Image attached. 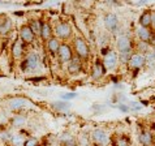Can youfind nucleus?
I'll return each instance as SVG.
<instances>
[{"instance_id":"nucleus-19","label":"nucleus","mask_w":155,"mask_h":146,"mask_svg":"<svg viewBox=\"0 0 155 146\" xmlns=\"http://www.w3.org/2000/svg\"><path fill=\"white\" fill-rule=\"evenodd\" d=\"M151 33H153L151 29H145V28L140 26V25L136 28L137 39L141 41V42H146V43H149V39H150V37H151Z\"/></svg>"},{"instance_id":"nucleus-34","label":"nucleus","mask_w":155,"mask_h":146,"mask_svg":"<svg viewBox=\"0 0 155 146\" xmlns=\"http://www.w3.org/2000/svg\"><path fill=\"white\" fill-rule=\"evenodd\" d=\"M153 54H154V56H155V48H154V51H153Z\"/></svg>"},{"instance_id":"nucleus-12","label":"nucleus","mask_w":155,"mask_h":146,"mask_svg":"<svg viewBox=\"0 0 155 146\" xmlns=\"http://www.w3.org/2000/svg\"><path fill=\"white\" fill-rule=\"evenodd\" d=\"M138 141L142 146H153L155 144V136L153 134L151 131L142 129L138 133Z\"/></svg>"},{"instance_id":"nucleus-11","label":"nucleus","mask_w":155,"mask_h":146,"mask_svg":"<svg viewBox=\"0 0 155 146\" xmlns=\"http://www.w3.org/2000/svg\"><path fill=\"white\" fill-rule=\"evenodd\" d=\"M106 73H107V71H106L104 65H103L102 60L97 59L95 63H94L93 67H91V77H93V80H95V81L102 80L103 77H104Z\"/></svg>"},{"instance_id":"nucleus-30","label":"nucleus","mask_w":155,"mask_h":146,"mask_svg":"<svg viewBox=\"0 0 155 146\" xmlns=\"http://www.w3.org/2000/svg\"><path fill=\"white\" fill-rule=\"evenodd\" d=\"M76 97H77V94H74V93H67V94H63V95H61L63 99H67V101H69V99H74Z\"/></svg>"},{"instance_id":"nucleus-25","label":"nucleus","mask_w":155,"mask_h":146,"mask_svg":"<svg viewBox=\"0 0 155 146\" xmlns=\"http://www.w3.org/2000/svg\"><path fill=\"white\" fill-rule=\"evenodd\" d=\"M115 146H132V140L127 134H120L116 138Z\"/></svg>"},{"instance_id":"nucleus-17","label":"nucleus","mask_w":155,"mask_h":146,"mask_svg":"<svg viewBox=\"0 0 155 146\" xmlns=\"http://www.w3.org/2000/svg\"><path fill=\"white\" fill-rule=\"evenodd\" d=\"M26 124H28V118L24 114H16L11 119V125L15 129H21V128L26 127Z\"/></svg>"},{"instance_id":"nucleus-13","label":"nucleus","mask_w":155,"mask_h":146,"mask_svg":"<svg viewBox=\"0 0 155 146\" xmlns=\"http://www.w3.org/2000/svg\"><path fill=\"white\" fill-rule=\"evenodd\" d=\"M145 55L138 54V52H133L130 59H129L128 65L133 68V69H141V68L145 67Z\"/></svg>"},{"instance_id":"nucleus-36","label":"nucleus","mask_w":155,"mask_h":146,"mask_svg":"<svg viewBox=\"0 0 155 146\" xmlns=\"http://www.w3.org/2000/svg\"><path fill=\"white\" fill-rule=\"evenodd\" d=\"M0 37H2V30H0Z\"/></svg>"},{"instance_id":"nucleus-32","label":"nucleus","mask_w":155,"mask_h":146,"mask_svg":"<svg viewBox=\"0 0 155 146\" xmlns=\"http://www.w3.org/2000/svg\"><path fill=\"white\" fill-rule=\"evenodd\" d=\"M117 107H119V110L124 111V112H128V111L130 110V108H129V106H128V105H124V103H120V105H119Z\"/></svg>"},{"instance_id":"nucleus-35","label":"nucleus","mask_w":155,"mask_h":146,"mask_svg":"<svg viewBox=\"0 0 155 146\" xmlns=\"http://www.w3.org/2000/svg\"><path fill=\"white\" fill-rule=\"evenodd\" d=\"M153 32H154V33H155V28H153Z\"/></svg>"},{"instance_id":"nucleus-2","label":"nucleus","mask_w":155,"mask_h":146,"mask_svg":"<svg viewBox=\"0 0 155 146\" xmlns=\"http://www.w3.org/2000/svg\"><path fill=\"white\" fill-rule=\"evenodd\" d=\"M116 51H117V55L134 52V43H133L132 38L125 34L116 37Z\"/></svg>"},{"instance_id":"nucleus-23","label":"nucleus","mask_w":155,"mask_h":146,"mask_svg":"<svg viewBox=\"0 0 155 146\" xmlns=\"http://www.w3.org/2000/svg\"><path fill=\"white\" fill-rule=\"evenodd\" d=\"M60 142H61L63 146H77V138H74L69 133H65V134L61 136Z\"/></svg>"},{"instance_id":"nucleus-9","label":"nucleus","mask_w":155,"mask_h":146,"mask_svg":"<svg viewBox=\"0 0 155 146\" xmlns=\"http://www.w3.org/2000/svg\"><path fill=\"white\" fill-rule=\"evenodd\" d=\"M35 34L31 32V29L29 28L28 24H24L20 28V32H18V38L22 41L24 45H33L34 41H35Z\"/></svg>"},{"instance_id":"nucleus-20","label":"nucleus","mask_w":155,"mask_h":146,"mask_svg":"<svg viewBox=\"0 0 155 146\" xmlns=\"http://www.w3.org/2000/svg\"><path fill=\"white\" fill-rule=\"evenodd\" d=\"M46 45H47V50H48V52L52 55V56H58L59 48H60V46H61V41L58 39V38L54 35Z\"/></svg>"},{"instance_id":"nucleus-15","label":"nucleus","mask_w":155,"mask_h":146,"mask_svg":"<svg viewBox=\"0 0 155 146\" xmlns=\"http://www.w3.org/2000/svg\"><path fill=\"white\" fill-rule=\"evenodd\" d=\"M39 37L42 38L43 42H46V43L54 37V28H52V25H51L50 21H43V25H42V30H41Z\"/></svg>"},{"instance_id":"nucleus-14","label":"nucleus","mask_w":155,"mask_h":146,"mask_svg":"<svg viewBox=\"0 0 155 146\" xmlns=\"http://www.w3.org/2000/svg\"><path fill=\"white\" fill-rule=\"evenodd\" d=\"M29 105V101L25 99V98H13V99H11L9 102H8V108H9L11 111H13V112H18L20 110L25 108Z\"/></svg>"},{"instance_id":"nucleus-10","label":"nucleus","mask_w":155,"mask_h":146,"mask_svg":"<svg viewBox=\"0 0 155 146\" xmlns=\"http://www.w3.org/2000/svg\"><path fill=\"white\" fill-rule=\"evenodd\" d=\"M104 26L108 32H111L112 34H116L119 32V26H120L119 17L115 13H112V12H108L104 16Z\"/></svg>"},{"instance_id":"nucleus-33","label":"nucleus","mask_w":155,"mask_h":146,"mask_svg":"<svg viewBox=\"0 0 155 146\" xmlns=\"http://www.w3.org/2000/svg\"><path fill=\"white\" fill-rule=\"evenodd\" d=\"M151 20H153V28H155V11H153L151 13Z\"/></svg>"},{"instance_id":"nucleus-6","label":"nucleus","mask_w":155,"mask_h":146,"mask_svg":"<svg viewBox=\"0 0 155 146\" xmlns=\"http://www.w3.org/2000/svg\"><path fill=\"white\" fill-rule=\"evenodd\" d=\"M73 56H74V51H73L72 46L65 43V42H61V46H60L59 52H58L59 60L63 64H68L73 59Z\"/></svg>"},{"instance_id":"nucleus-22","label":"nucleus","mask_w":155,"mask_h":146,"mask_svg":"<svg viewBox=\"0 0 155 146\" xmlns=\"http://www.w3.org/2000/svg\"><path fill=\"white\" fill-rule=\"evenodd\" d=\"M12 28H13V22H12L9 17H4L3 21H0V30H2V34H4V35L11 33Z\"/></svg>"},{"instance_id":"nucleus-5","label":"nucleus","mask_w":155,"mask_h":146,"mask_svg":"<svg viewBox=\"0 0 155 146\" xmlns=\"http://www.w3.org/2000/svg\"><path fill=\"white\" fill-rule=\"evenodd\" d=\"M90 140H91V144L94 146H107V144L110 142V137L108 133L102 128H97L91 132L90 134Z\"/></svg>"},{"instance_id":"nucleus-21","label":"nucleus","mask_w":155,"mask_h":146,"mask_svg":"<svg viewBox=\"0 0 155 146\" xmlns=\"http://www.w3.org/2000/svg\"><path fill=\"white\" fill-rule=\"evenodd\" d=\"M29 28L31 29V32L35 34V35H39L41 34V30H42V25H43V21L39 18H31L29 21Z\"/></svg>"},{"instance_id":"nucleus-4","label":"nucleus","mask_w":155,"mask_h":146,"mask_svg":"<svg viewBox=\"0 0 155 146\" xmlns=\"http://www.w3.org/2000/svg\"><path fill=\"white\" fill-rule=\"evenodd\" d=\"M55 37L60 41H68L73 37V28L69 21H60L54 28Z\"/></svg>"},{"instance_id":"nucleus-24","label":"nucleus","mask_w":155,"mask_h":146,"mask_svg":"<svg viewBox=\"0 0 155 146\" xmlns=\"http://www.w3.org/2000/svg\"><path fill=\"white\" fill-rule=\"evenodd\" d=\"M25 137L21 134V133H15L13 136H12V138H11V145L12 146H24L25 144Z\"/></svg>"},{"instance_id":"nucleus-7","label":"nucleus","mask_w":155,"mask_h":146,"mask_svg":"<svg viewBox=\"0 0 155 146\" xmlns=\"http://www.w3.org/2000/svg\"><path fill=\"white\" fill-rule=\"evenodd\" d=\"M25 47L26 45L22 43V41L20 38H16L12 43V47H11V56L13 60H20V59H24L26 52H25Z\"/></svg>"},{"instance_id":"nucleus-26","label":"nucleus","mask_w":155,"mask_h":146,"mask_svg":"<svg viewBox=\"0 0 155 146\" xmlns=\"http://www.w3.org/2000/svg\"><path fill=\"white\" fill-rule=\"evenodd\" d=\"M51 106H52V108H55L56 111H67V110L71 108L69 102H54Z\"/></svg>"},{"instance_id":"nucleus-29","label":"nucleus","mask_w":155,"mask_h":146,"mask_svg":"<svg viewBox=\"0 0 155 146\" xmlns=\"http://www.w3.org/2000/svg\"><path fill=\"white\" fill-rule=\"evenodd\" d=\"M12 136H13V134H12L11 131H8V129L3 131V132H0V138H2L4 142H11Z\"/></svg>"},{"instance_id":"nucleus-3","label":"nucleus","mask_w":155,"mask_h":146,"mask_svg":"<svg viewBox=\"0 0 155 146\" xmlns=\"http://www.w3.org/2000/svg\"><path fill=\"white\" fill-rule=\"evenodd\" d=\"M73 51L74 55L78 56L81 60H87L90 58V47L82 37L77 35L73 39Z\"/></svg>"},{"instance_id":"nucleus-16","label":"nucleus","mask_w":155,"mask_h":146,"mask_svg":"<svg viewBox=\"0 0 155 146\" xmlns=\"http://www.w3.org/2000/svg\"><path fill=\"white\" fill-rule=\"evenodd\" d=\"M67 69L71 75H78V73L82 71V60L74 55L73 59L67 64Z\"/></svg>"},{"instance_id":"nucleus-28","label":"nucleus","mask_w":155,"mask_h":146,"mask_svg":"<svg viewBox=\"0 0 155 146\" xmlns=\"http://www.w3.org/2000/svg\"><path fill=\"white\" fill-rule=\"evenodd\" d=\"M24 146H41L39 140L35 138V137H29V138L25 140Z\"/></svg>"},{"instance_id":"nucleus-1","label":"nucleus","mask_w":155,"mask_h":146,"mask_svg":"<svg viewBox=\"0 0 155 146\" xmlns=\"http://www.w3.org/2000/svg\"><path fill=\"white\" fill-rule=\"evenodd\" d=\"M21 68L25 73L29 72H35L41 68V58L38 52L35 51H31V52H28L25 55V58L22 59V63H21Z\"/></svg>"},{"instance_id":"nucleus-8","label":"nucleus","mask_w":155,"mask_h":146,"mask_svg":"<svg viewBox=\"0 0 155 146\" xmlns=\"http://www.w3.org/2000/svg\"><path fill=\"white\" fill-rule=\"evenodd\" d=\"M102 63H103V65H104L106 71H114L115 68L117 67V64H119V55H117V52L110 50L108 52L103 56Z\"/></svg>"},{"instance_id":"nucleus-31","label":"nucleus","mask_w":155,"mask_h":146,"mask_svg":"<svg viewBox=\"0 0 155 146\" xmlns=\"http://www.w3.org/2000/svg\"><path fill=\"white\" fill-rule=\"evenodd\" d=\"M149 45H150V47H154L155 48V33L154 32L151 33V37H150V39H149Z\"/></svg>"},{"instance_id":"nucleus-27","label":"nucleus","mask_w":155,"mask_h":146,"mask_svg":"<svg viewBox=\"0 0 155 146\" xmlns=\"http://www.w3.org/2000/svg\"><path fill=\"white\" fill-rule=\"evenodd\" d=\"M145 67H149V68H155V56L154 54L150 51L145 55Z\"/></svg>"},{"instance_id":"nucleus-37","label":"nucleus","mask_w":155,"mask_h":146,"mask_svg":"<svg viewBox=\"0 0 155 146\" xmlns=\"http://www.w3.org/2000/svg\"><path fill=\"white\" fill-rule=\"evenodd\" d=\"M153 146H155V144H154V145H153Z\"/></svg>"},{"instance_id":"nucleus-18","label":"nucleus","mask_w":155,"mask_h":146,"mask_svg":"<svg viewBox=\"0 0 155 146\" xmlns=\"http://www.w3.org/2000/svg\"><path fill=\"white\" fill-rule=\"evenodd\" d=\"M151 13H153V11H150V9H146V11L142 12V15L140 16V18H138V24H140V26L145 28V29H150V28H153Z\"/></svg>"}]
</instances>
